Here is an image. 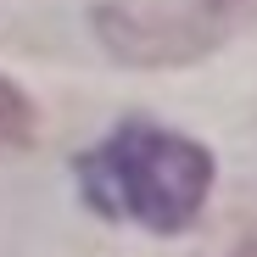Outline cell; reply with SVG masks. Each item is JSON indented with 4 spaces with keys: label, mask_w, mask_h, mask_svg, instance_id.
I'll use <instances>...</instances> for the list:
<instances>
[{
    "label": "cell",
    "mask_w": 257,
    "mask_h": 257,
    "mask_svg": "<svg viewBox=\"0 0 257 257\" xmlns=\"http://www.w3.org/2000/svg\"><path fill=\"white\" fill-rule=\"evenodd\" d=\"M23 140H34V106L12 78H0V146H23Z\"/></svg>",
    "instance_id": "obj_2"
},
{
    "label": "cell",
    "mask_w": 257,
    "mask_h": 257,
    "mask_svg": "<svg viewBox=\"0 0 257 257\" xmlns=\"http://www.w3.org/2000/svg\"><path fill=\"white\" fill-rule=\"evenodd\" d=\"M84 185H90L101 212H128L146 229L174 235L185 229L212 185V157L179 135H162V128H123L112 135L101 151H90L78 162Z\"/></svg>",
    "instance_id": "obj_1"
}]
</instances>
